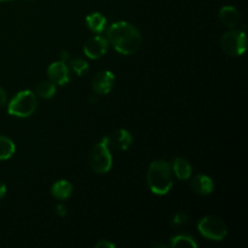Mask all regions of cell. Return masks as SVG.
Masks as SVG:
<instances>
[{
    "mask_svg": "<svg viewBox=\"0 0 248 248\" xmlns=\"http://www.w3.org/2000/svg\"><path fill=\"white\" fill-rule=\"evenodd\" d=\"M5 194H6V186H5V184L0 181V200L4 198Z\"/></svg>",
    "mask_w": 248,
    "mask_h": 248,
    "instance_id": "24",
    "label": "cell"
},
{
    "mask_svg": "<svg viewBox=\"0 0 248 248\" xmlns=\"http://www.w3.org/2000/svg\"><path fill=\"white\" fill-rule=\"evenodd\" d=\"M188 223V216L183 212H178L177 215H174V217L172 218V224L174 227H183Z\"/></svg>",
    "mask_w": 248,
    "mask_h": 248,
    "instance_id": "20",
    "label": "cell"
},
{
    "mask_svg": "<svg viewBox=\"0 0 248 248\" xmlns=\"http://www.w3.org/2000/svg\"><path fill=\"white\" fill-rule=\"evenodd\" d=\"M108 39L121 55H133L142 45L140 31L127 22H115L108 29Z\"/></svg>",
    "mask_w": 248,
    "mask_h": 248,
    "instance_id": "1",
    "label": "cell"
},
{
    "mask_svg": "<svg viewBox=\"0 0 248 248\" xmlns=\"http://www.w3.org/2000/svg\"><path fill=\"white\" fill-rule=\"evenodd\" d=\"M70 68H72L73 72L77 73L78 77H81L89 70V63L82 58H74L73 61H70Z\"/></svg>",
    "mask_w": 248,
    "mask_h": 248,
    "instance_id": "19",
    "label": "cell"
},
{
    "mask_svg": "<svg viewBox=\"0 0 248 248\" xmlns=\"http://www.w3.org/2000/svg\"><path fill=\"white\" fill-rule=\"evenodd\" d=\"M170 246L171 247H179V246H186V247H198V244L194 240L193 236H189V235H177V236L172 237L170 240Z\"/></svg>",
    "mask_w": 248,
    "mask_h": 248,
    "instance_id": "18",
    "label": "cell"
},
{
    "mask_svg": "<svg viewBox=\"0 0 248 248\" xmlns=\"http://www.w3.org/2000/svg\"><path fill=\"white\" fill-rule=\"evenodd\" d=\"M35 92L41 98L48 99L55 96L56 86L52 81H43L38 84V86L35 87Z\"/></svg>",
    "mask_w": 248,
    "mask_h": 248,
    "instance_id": "17",
    "label": "cell"
},
{
    "mask_svg": "<svg viewBox=\"0 0 248 248\" xmlns=\"http://www.w3.org/2000/svg\"><path fill=\"white\" fill-rule=\"evenodd\" d=\"M107 142L109 147L114 148L116 150H127L133 142V137L127 130L115 131L113 135L107 136Z\"/></svg>",
    "mask_w": 248,
    "mask_h": 248,
    "instance_id": "9",
    "label": "cell"
},
{
    "mask_svg": "<svg viewBox=\"0 0 248 248\" xmlns=\"http://www.w3.org/2000/svg\"><path fill=\"white\" fill-rule=\"evenodd\" d=\"M109 47V43L103 36H92L85 43L84 52L91 60H98L103 57Z\"/></svg>",
    "mask_w": 248,
    "mask_h": 248,
    "instance_id": "7",
    "label": "cell"
},
{
    "mask_svg": "<svg viewBox=\"0 0 248 248\" xmlns=\"http://www.w3.org/2000/svg\"><path fill=\"white\" fill-rule=\"evenodd\" d=\"M47 75L53 84L67 85L69 82V69L64 62H55L48 67Z\"/></svg>",
    "mask_w": 248,
    "mask_h": 248,
    "instance_id": "10",
    "label": "cell"
},
{
    "mask_svg": "<svg viewBox=\"0 0 248 248\" xmlns=\"http://www.w3.org/2000/svg\"><path fill=\"white\" fill-rule=\"evenodd\" d=\"M72 183H69L68 181H64V179L56 182L52 186V188H51V194L56 199H58V200H65V199H68L70 196V194H72Z\"/></svg>",
    "mask_w": 248,
    "mask_h": 248,
    "instance_id": "14",
    "label": "cell"
},
{
    "mask_svg": "<svg viewBox=\"0 0 248 248\" xmlns=\"http://www.w3.org/2000/svg\"><path fill=\"white\" fill-rule=\"evenodd\" d=\"M147 181L152 193L156 195H165L173 186L172 167L165 160H157L149 166Z\"/></svg>",
    "mask_w": 248,
    "mask_h": 248,
    "instance_id": "2",
    "label": "cell"
},
{
    "mask_svg": "<svg viewBox=\"0 0 248 248\" xmlns=\"http://www.w3.org/2000/svg\"><path fill=\"white\" fill-rule=\"evenodd\" d=\"M89 162L91 169L99 174L107 173L111 169L113 157L109 152V145L106 137L103 138L101 143L92 148L89 154Z\"/></svg>",
    "mask_w": 248,
    "mask_h": 248,
    "instance_id": "4",
    "label": "cell"
},
{
    "mask_svg": "<svg viewBox=\"0 0 248 248\" xmlns=\"http://www.w3.org/2000/svg\"><path fill=\"white\" fill-rule=\"evenodd\" d=\"M0 1H10V0H0Z\"/></svg>",
    "mask_w": 248,
    "mask_h": 248,
    "instance_id": "27",
    "label": "cell"
},
{
    "mask_svg": "<svg viewBox=\"0 0 248 248\" xmlns=\"http://www.w3.org/2000/svg\"><path fill=\"white\" fill-rule=\"evenodd\" d=\"M96 247L97 248H114L115 247V245L113 244V242H109V241H107V240H104V241H101V242H98V244L96 245Z\"/></svg>",
    "mask_w": 248,
    "mask_h": 248,
    "instance_id": "22",
    "label": "cell"
},
{
    "mask_svg": "<svg viewBox=\"0 0 248 248\" xmlns=\"http://www.w3.org/2000/svg\"><path fill=\"white\" fill-rule=\"evenodd\" d=\"M199 232L205 236L206 239L215 240V241H222L225 239L228 234V229L225 223L222 219L213 216L203 217L198 224Z\"/></svg>",
    "mask_w": 248,
    "mask_h": 248,
    "instance_id": "5",
    "label": "cell"
},
{
    "mask_svg": "<svg viewBox=\"0 0 248 248\" xmlns=\"http://www.w3.org/2000/svg\"><path fill=\"white\" fill-rule=\"evenodd\" d=\"M26 1H36V0H26Z\"/></svg>",
    "mask_w": 248,
    "mask_h": 248,
    "instance_id": "26",
    "label": "cell"
},
{
    "mask_svg": "<svg viewBox=\"0 0 248 248\" xmlns=\"http://www.w3.org/2000/svg\"><path fill=\"white\" fill-rule=\"evenodd\" d=\"M191 188L196 194L205 196L212 193L215 189V184L210 177L205 176V174H198L191 181Z\"/></svg>",
    "mask_w": 248,
    "mask_h": 248,
    "instance_id": "11",
    "label": "cell"
},
{
    "mask_svg": "<svg viewBox=\"0 0 248 248\" xmlns=\"http://www.w3.org/2000/svg\"><path fill=\"white\" fill-rule=\"evenodd\" d=\"M61 62H64L65 63V61L68 60V58H69V53H68V51H62V52H61Z\"/></svg>",
    "mask_w": 248,
    "mask_h": 248,
    "instance_id": "25",
    "label": "cell"
},
{
    "mask_svg": "<svg viewBox=\"0 0 248 248\" xmlns=\"http://www.w3.org/2000/svg\"><path fill=\"white\" fill-rule=\"evenodd\" d=\"M6 99H7L6 92H5L4 90L0 87V108L5 106V103H6Z\"/></svg>",
    "mask_w": 248,
    "mask_h": 248,
    "instance_id": "23",
    "label": "cell"
},
{
    "mask_svg": "<svg viewBox=\"0 0 248 248\" xmlns=\"http://www.w3.org/2000/svg\"><path fill=\"white\" fill-rule=\"evenodd\" d=\"M172 172H174L178 179L186 181L191 174V165L184 157H177L172 165Z\"/></svg>",
    "mask_w": 248,
    "mask_h": 248,
    "instance_id": "13",
    "label": "cell"
},
{
    "mask_svg": "<svg viewBox=\"0 0 248 248\" xmlns=\"http://www.w3.org/2000/svg\"><path fill=\"white\" fill-rule=\"evenodd\" d=\"M223 51L229 56H241L246 51V34L240 31H229L220 40Z\"/></svg>",
    "mask_w": 248,
    "mask_h": 248,
    "instance_id": "6",
    "label": "cell"
},
{
    "mask_svg": "<svg viewBox=\"0 0 248 248\" xmlns=\"http://www.w3.org/2000/svg\"><path fill=\"white\" fill-rule=\"evenodd\" d=\"M56 215L60 216V217H64L67 215V207L64 205H58L56 207Z\"/></svg>",
    "mask_w": 248,
    "mask_h": 248,
    "instance_id": "21",
    "label": "cell"
},
{
    "mask_svg": "<svg viewBox=\"0 0 248 248\" xmlns=\"http://www.w3.org/2000/svg\"><path fill=\"white\" fill-rule=\"evenodd\" d=\"M16 152V145L10 138L0 136V160H7Z\"/></svg>",
    "mask_w": 248,
    "mask_h": 248,
    "instance_id": "16",
    "label": "cell"
},
{
    "mask_svg": "<svg viewBox=\"0 0 248 248\" xmlns=\"http://www.w3.org/2000/svg\"><path fill=\"white\" fill-rule=\"evenodd\" d=\"M219 19L225 27L232 28L239 23L240 14L234 6H223L219 11Z\"/></svg>",
    "mask_w": 248,
    "mask_h": 248,
    "instance_id": "12",
    "label": "cell"
},
{
    "mask_svg": "<svg viewBox=\"0 0 248 248\" xmlns=\"http://www.w3.org/2000/svg\"><path fill=\"white\" fill-rule=\"evenodd\" d=\"M86 23L92 31L99 34L104 31V28H106L107 19L106 17L102 14H99V12H93V14H90L89 16L86 17Z\"/></svg>",
    "mask_w": 248,
    "mask_h": 248,
    "instance_id": "15",
    "label": "cell"
},
{
    "mask_svg": "<svg viewBox=\"0 0 248 248\" xmlns=\"http://www.w3.org/2000/svg\"><path fill=\"white\" fill-rule=\"evenodd\" d=\"M38 107V101H36L35 93L31 90L21 91L12 98V101L9 103V111L10 115L17 116V118H27L31 115L35 111Z\"/></svg>",
    "mask_w": 248,
    "mask_h": 248,
    "instance_id": "3",
    "label": "cell"
},
{
    "mask_svg": "<svg viewBox=\"0 0 248 248\" xmlns=\"http://www.w3.org/2000/svg\"><path fill=\"white\" fill-rule=\"evenodd\" d=\"M115 78L109 70L97 73L92 79V89L97 94H108L114 86Z\"/></svg>",
    "mask_w": 248,
    "mask_h": 248,
    "instance_id": "8",
    "label": "cell"
}]
</instances>
